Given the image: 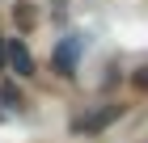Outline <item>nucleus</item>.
Returning <instances> with one entry per match:
<instances>
[{
	"label": "nucleus",
	"instance_id": "nucleus-1",
	"mask_svg": "<svg viewBox=\"0 0 148 143\" xmlns=\"http://www.w3.org/2000/svg\"><path fill=\"white\" fill-rule=\"evenodd\" d=\"M4 67H13L17 76H34V55H30L25 38H9L4 42Z\"/></svg>",
	"mask_w": 148,
	"mask_h": 143
},
{
	"label": "nucleus",
	"instance_id": "nucleus-2",
	"mask_svg": "<svg viewBox=\"0 0 148 143\" xmlns=\"http://www.w3.org/2000/svg\"><path fill=\"white\" fill-rule=\"evenodd\" d=\"M80 51H85V38H76V34H72V38H64V42L55 46V72L59 76H76V59H80Z\"/></svg>",
	"mask_w": 148,
	"mask_h": 143
},
{
	"label": "nucleus",
	"instance_id": "nucleus-3",
	"mask_svg": "<svg viewBox=\"0 0 148 143\" xmlns=\"http://www.w3.org/2000/svg\"><path fill=\"white\" fill-rule=\"evenodd\" d=\"M114 118H123V105H102V110L93 114V118H85L76 126V131H85V135H97V131H106V126H110Z\"/></svg>",
	"mask_w": 148,
	"mask_h": 143
},
{
	"label": "nucleus",
	"instance_id": "nucleus-4",
	"mask_svg": "<svg viewBox=\"0 0 148 143\" xmlns=\"http://www.w3.org/2000/svg\"><path fill=\"white\" fill-rule=\"evenodd\" d=\"M0 97L9 101V105H21V93H17V88H4V93H0Z\"/></svg>",
	"mask_w": 148,
	"mask_h": 143
},
{
	"label": "nucleus",
	"instance_id": "nucleus-5",
	"mask_svg": "<svg viewBox=\"0 0 148 143\" xmlns=\"http://www.w3.org/2000/svg\"><path fill=\"white\" fill-rule=\"evenodd\" d=\"M0 72H4V42H0Z\"/></svg>",
	"mask_w": 148,
	"mask_h": 143
},
{
	"label": "nucleus",
	"instance_id": "nucleus-6",
	"mask_svg": "<svg viewBox=\"0 0 148 143\" xmlns=\"http://www.w3.org/2000/svg\"><path fill=\"white\" fill-rule=\"evenodd\" d=\"M140 84H148V67H144V72H140Z\"/></svg>",
	"mask_w": 148,
	"mask_h": 143
}]
</instances>
